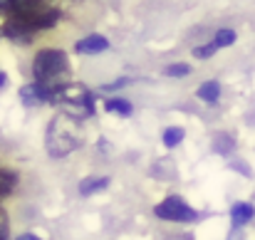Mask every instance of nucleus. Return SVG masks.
I'll list each match as a JSON object with an SVG mask.
<instances>
[{
    "label": "nucleus",
    "instance_id": "nucleus-13",
    "mask_svg": "<svg viewBox=\"0 0 255 240\" xmlns=\"http://www.w3.org/2000/svg\"><path fill=\"white\" fill-rule=\"evenodd\" d=\"M181 141H183V129H181V126H171V129L164 131V144H166V146L173 149V146H178Z\"/></svg>",
    "mask_w": 255,
    "mask_h": 240
},
{
    "label": "nucleus",
    "instance_id": "nucleus-16",
    "mask_svg": "<svg viewBox=\"0 0 255 240\" xmlns=\"http://www.w3.org/2000/svg\"><path fill=\"white\" fill-rule=\"evenodd\" d=\"M216 50H218V45H216V42H208V45H203V47H198V50H196L193 55H196L198 60H206V57H211V55H213Z\"/></svg>",
    "mask_w": 255,
    "mask_h": 240
},
{
    "label": "nucleus",
    "instance_id": "nucleus-11",
    "mask_svg": "<svg viewBox=\"0 0 255 240\" xmlns=\"http://www.w3.org/2000/svg\"><path fill=\"white\" fill-rule=\"evenodd\" d=\"M107 109H109L112 114H122V117H129V114H131V104H129L127 99H109V102H107Z\"/></svg>",
    "mask_w": 255,
    "mask_h": 240
},
{
    "label": "nucleus",
    "instance_id": "nucleus-5",
    "mask_svg": "<svg viewBox=\"0 0 255 240\" xmlns=\"http://www.w3.org/2000/svg\"><path fill=\"white\" fill-rule=\"evenodd\" d=\"M154 213L164 221H196V211L178 196H169L166 201H161Z\"/></svg>",
    "mask_w": 255,
    "mask_h": 240
},
{
    "label": "nucleus",
    "instance_id": "nucleus-17",
    "mask_svg": "<svg viewBox=\"0 0 255 240\" xmlns=\"http://www.w3.org/2000/svg\"><path fill=\"white\" fill-rule=\"evenodd\" d=\"M0 240H7V216L0 208Z\"/></svg>",
    "mask_w": 255,
    "mask_h": 240
},
{
    "label": "nucleus",
    "instance_id": "nucleus-18",
    "mask_svg": "<svg viewBox=\"0 0 255 240\" xmlns=\"http://www.w3.org/2000/svg\"><path fill=\"white\" fill-rule=\"evenodd\" d=\"M17 240H40L37 236H32V233H25V236H20Z\"/></svg>",
    "mask_w": 255,
    "mask_h": 240
},
{
    "label": "nucleus",
    "instance_id": "nucleus-14",
    "mask_svg": "<svg viewBox=\"0 0 255 240\" xmlns=\"http://www.w3.org/2000/svg\"><path fill=\"white\" fill-rule=\"evenodd\" d=\"M213 42H216L218 47H228V45L236 42V32H233V30H218V35H216Z\"/></svg>",
    "mask_w": 255,
    "mask_h": 240
},
{
    "label": "nucleus",
    "instance_id": "nucleus-2",
    "mask_svg": "<svg viewBox=\"0 0 255 240\" xmlns=\"http://www.w3.org/2000/svg\"><path fill=\"white\" fill-rule=\"evenodd\" d=\"M60 17V10L55 5H42V7H32V10H25V12H15V15H7L5 20V27L2 32L12 40H27L30 35H35L37 30H47L57 22Z\"/></svg>",
    "mask_w": 255,
    "mask_h": 240
},
{
    "label": "nucleus",
    "instance_id": "nucleus-8",
    "mask_svg": "<svg viewBox=\"0 0 255 240\" xmlns=\"http://www.w3.org/2000/svg\"><path fill=\"white\" fill-rule=\"evenodd\" d=\"M253 216H255V208L251 206V203H236L233 211H231V221H233V226H243V223H248Z\"/></svg>",
    "mask_w": 255,
    "mask_h": 240
},
{
    "label": "nucleus",
    "instance_id": "nucleus-6",
    "mask_svg": "<svg viewBox=\"0 0 255 240\" xmlns=\"http://www.w3.org/2000/svg\"><path fill=\"white\" fill-rule=\"evenodd\" d=\"M42 5H55V2L52 0H0V12L15 15V12H25L32 7H42Z\"/></svg>",
    "mask_w": 255,
    "mask_h": 240
},
{
    "label": "nucleus",
    "instance_id": "nucleus-12",
    "mask_svg": "<svg viewBox=\"0 0 255 240\" xmlns=\"http://www.w3.org/2000/svg\"><path fill=\"white\" fill-rule=\"evenodd\" d=\"M15 173H10V171H5V168H0V198L2 196H7L12 188H15Z\"/></svg>",
    "mask_w": 255,
    "mask_h": 240
},
{
    "label": "nucleus",
    "instance_id": "nucleus-9",
    "mask_svg": "<svg viewBox=\"0 0 255 240\" xmlns=\"http://www.w3.org/2000/svg\"><path fill=\"white\" fill-rule=\"evenodd\" d=\"M107 183H109V178H85L80 183V193L82 196H92L94 191H102Z\"/></svg>",
    "mask_w": 255,
    "mask_h": 240
},
{
    "label": "nucleus",
    "instance_id": "nucleus-1",
    "mask_svg": "<svg viewBox=\"0 0 255 240\" xmlns=\"http://www.w3.org/2000/svg\"><path fill=\"white\" fill-rule=\"evenodd\" d=\"M32 72H35V80L42 87L47 102L52 99V94L70 84V62H67V55L60 52V50H42L35 55V62H32Z\"/></svg>",
    "mask_w": 255,
    "mask_h": 240
},
{
    "label": "nucleus",
    "instance_id": "nucleus-15",
    "mask_svg": "<svg viewBox=\"0 0 255 240\" xmlns=\"http://www.w3.org/2000/svg\"><path fill=\"white\" fill-rule=\"evenodd\" d=\"M188 72H191L188 65H171V67H166V75L169 77H186Z\"/></svg>",
    "mask_w": 255,
    "mask_h": 240
},
{
    "label": "nucleus",
    "instance_id": "nucleus-4",
    "mask_svg": "<svg viewBox=\"0 0 255 240\" xmlns=\"http://www.w3.org/2000/svg\"><path fill=\"white\" fill-rule=\"evenodd\" d=\"M50 102L62 104V107H65V114L77 117V119H80V117H89V114H92V104H94L89 89L82 87V84H65V87H60V89L52 94Z\"/></svg>",
    "mask_w": 255,
    "mask_h": 240
},
{
    "label": "nucleus",
    "instance_id": "nucleus-7",
    "mask_svg": "<svg viewBox=\"0 0 255 240\" xmlns=\"http://www.w3.org/2000/svg\"><path fill=\"white\" fill-rule=\"evenodd\" d=\"M107 47H109V40L102 37V35H89V37L77 42V52H82V55H99Z\"/></svg>",
    "mask_w": 255,
    "mask_h": 240
},
{
    "label": "nucleus",
    "instance_id": "nucleus-10",
    "mask_svg": "<svg viewBox=\"0 0 255 240\" xmlns=\"http://www.w3.org/2000/svg\"><path fill=\"white\" fill-rule=\"evenodd\" d=\"M218 94H221V84H218V82H206V84H201V89H198V97H201L203 102H216Z\"/></svg>",
    "mask_w": 255,
    "mask_h": 240
},
{
    "label": "nucleus",
    "instance_id": "nucleus-19",
    "mask_svg": "<svg viewBox=\"0 0 255 240\" xmlns=\"http://www.w3.org/2000/svg\"><path fill=\"white\" fill-rule=\"evenodd\" d=\"M2 84H5V75L0 72V87H2Z\"/></svg>",
    "mask_w": 255,
    "mask_h": 240
},
{
    "label": "nucleus",
    "instance_id": "nucleus-3",
    "mask_svg": "<svg viewBox=\"0 0 255 240\" xmlns=\"http://www.w3.org/2000/svg\"><path fill=\"white\" fill-rule=\"evenodd\" d=\"M82 141V126L77 117L70 114H57L50 121L47 129V154L52 159H62L67 154H72Z\"/></svg>",
    "mask_w": 255,
    "mask_h": 240
}]
</instances>
